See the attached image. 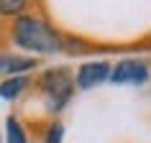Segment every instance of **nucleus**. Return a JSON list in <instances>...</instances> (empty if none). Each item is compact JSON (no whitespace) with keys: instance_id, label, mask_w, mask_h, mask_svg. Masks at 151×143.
<instances>
[{"instance_id":"f257e3e1","label":"nucleus","mask_w":151,"mask_h":143,"mask_svg":"<svg viewBox=\"0 0 151 143\" xmlns=\"http://www.w3.org/2000/svg\"><path fill=\"white\" fill-rule=\"evenodd\" d=\"M10 31H13V33H10V36H13V44L21 46V49H26V51L59 54V51H64V44H67L51 26L44 23V21L36 18V16H21V18H16Z\"/></svg>"},{"instance_id":"f03ea898","label":"nucleus","mask_w":151,"mask_h":143,"mask_svg":"<svg viewBox=\"0 0 151 143\" xmlns=\"http://www.w3.org/2000/svg\"><path fill=\"white\" fill-rule=\"evenodd\" d=\"M74 84L77 77H72V72L67 66H56V69H46L39 77V89L51 100L54 110H62L69 102V97L74 95Z\"/></svg>"},{"instance_id":"7ed1b4c3","label":"nucleus","mask_w":151,"mask_h":143,"mask_svg":"<svg viewBox=\"0 0 151 143\" xmlns=\"http://www.w3.org/2000/svg\"><path fill=\"white\" fill-rule=\"evenodd\" d=\"M149 79V66L141 59H123L113 66L110 82L113 84H143Z\"/></svg>"},{"instance_id":"20e7f679","label":"nucleus","mask_w":151,"mask_h":143,"mask_svg":"<svg viewBox=\"0 0 151 143\" xmlns=\"http://www.w3.org/2000/svg\"><path fill=\"white\" fill-rule=\"evenodd\" d=\"M113 66L108 61H90L82 64L80 72H77V87L80 89H92L97 84H103L105 79H110Z\"/></svg>"},{"instance_id":"39448f33","label":"nucleus","mask_w":151,"mask_h":143,"mask_svg":"<svg viewBox=\"0 0 151 143\" xmlns=\"http://www.w3.org/2000/svg\"><path fill=\"white\" fill-rule=\"evenodd\" d=\"M36 59L33 56H16V54H3L0 59V69L5 72V74H13V77H23V72H31L36 69Z\"/></svg>"},{"instance_id":"423d86ee","label":"nucleus","mask_w":151,"mask_h":143,"mask_svg":"<svg viewBox=\"0 0 151 143\" xmlns=\"http://www.w3.org/2000/svg\"><path fill=\"white\" fill-rule=\"evenodd\" d=\"M28 87V77H8V79L3 82V87H0V92H3V97L5 100H16L23 89Z\"/></svg>"},{"instance_id":"0eeeda50","label":"nucleus","mask_w":151,"mask_h":143,"mask_svg":"<svg viewBox=\"0 0 151 143\" xmlns=\"http://www.w3.org/2000/svg\"><path fill=\"white\" fill-rule=\"evenodd\" d=\"M5 130H8V143H28V138H26V130L21 128V123H18L16 118H8V123H5Z\"/></svg>"},{"instance_id":"6e6552de","label":"nucleus","mask_w":151,"mask_h":143,"mask_svg":"<svg viewBox=\"0 0 151 143\" xmlns=\"http://www.w3.org/2000/svg\"><path fill=\"white\" fill-rule=\"evenodd\" d=\"M26 8H28V5H26L23 0H3V3H0V13H3V16H18L21 18V13H23Z\"/></svg>"},{"instance_id":"1a4fd4ad","label":"nucleus","mask_w":151,"mask_h":143,"mask_svg":"<svg viewBox=\"0 0 151 143\" xmlns=\"http://www.w3.org/2000/svg\"><path fill=\"white\" fill-rule=\"evenodd\" d=\"M62 141H64L62 123H51V128H49V133H46V143H62Z\"/></svg>"},{"instance_id":"9d476101","label":"nucleus","mask_w":151,"mask_h":143,"mask_svg":"<svg viewBox=\"0 0 151 143\" xmlns=\"http://www.w3.org/2000/svg\"><path fill=\"white\" fill-rule=\"evenodd\" d=\"M149 46H151V39H149Z\"/></svg>"}]
</instances>
